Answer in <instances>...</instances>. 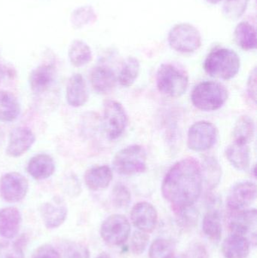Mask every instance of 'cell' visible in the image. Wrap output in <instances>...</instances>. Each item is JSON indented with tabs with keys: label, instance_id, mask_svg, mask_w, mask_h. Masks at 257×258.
Instances as JSON below:
<instances>
[{
	"label": "cell",
	"instance_id": "1",
	"mask_svg": "<svg viewBox=\"0 0 257 258\" xmlns=\"http://www.w3.org/2000/svg\"><path fill=\"white\" fill-rule=\"evenodd\" d=\"M202 167L193 158L177 162L167 171L163 180V197L174 209L190 207L197 202L202 190Z\"/></svg>",
	"mask_w": 257,
	"mask_h": 258
},
{
	"label": "cell",
	"instance_id": "2",
	"mask_svg": "<svg viewBox=\"0 0 257 258\" xmlns=\"http://www.w3.org/2000/svg\"><path fill=\"white\" fill-rule=\"evenodd\" d=\"M241 67L239 56L229 48H219L211 51L205 60L204 68L214 78L229 80L238 74Z\"/></svg>",
	"mask_w": 257,
	"mask_h": 258
},
{
	"label": "cell",
	"instance_id": "3",
	"mask_svg": "<svg viewBox=\"0 0 257 258\" xmlns=\"http://www.w3.org/2000/svg\"><path fill=\"white\" fill-rule=\"evenodd\" d=\"M229 92L221 83L205 81L199 83L192 92L193 105L203 111H214L221 108L227 101Z\"/></svg>",
	"mask_w": 257,
	"mask_h": 258
},
{
	"label": "cell",
	"instance_id": "4",
	"mask_svg": "<svg viewBox=\"0 0 257 258\" xmlns=\"http://www.w3.org/2000/svg\"><path fill=\"white\" fill-rule=\"evenodd\" d=\"M158 91L170 98H180L187 92L189 77L187 73L172 63L161 65L157 71Z\"/></svg>",
	"mask_w": 257,
	"mask_h": 258
},
{
	"label": "cell",
	"instance_id": "5",
	"mask_svg": "<svg viewBox=\"0 0 257 258\" xmlns=\"http://www.w3.org/2000/svg\"><path fill=\"white\" fill-rule=\"evenodd\" d=\"M113 167L118 174L131 176L144 172L146 169V153L140 145L122 149L115 156Z\"/></svg>",
	"mask_w": 257,
	"mask_h": 258
},
{
	"label": "cell",
	"instance_id": "6",
	"mask_svg": "<svg viewBox=\"0 0 257 258\" xmlns=\"http://www.w3.org/2000/svg\"><path fill=\"white\" fill-rule=\"evenodd\" d=\"M168 42L178 52L193 53L202 45V36L194 26L184 23L177 24L170 30Z\"/></svg>",
	"mask_w": 257,
	"mask_h": 258
},
{
	"label": "cell",
	"instance_id": "7",
	"mask_svg": "<svg viewBox=\"0 0 257 258\" xmlns=\"http://www.w3.org/2000/svg\"><path fill=\"white\" fill-rule=\"evenodd\" d=\"M131 233V224L126 217L122 215H113L103 222L101 236L103 240L111 245H123Z\"/></svg>",
	"mask_w": 257,
	"mask_h": 258
},
{
	"label": "cell",
	"instance_id": "8",
	"mask_svg": "<svg viewBox=\"0 0 257 258\" xmlns=\"http://www.w3.org/2000/svg\"><path fill=\"white\" fill-rule=\"evenodd\" d=\"M128 116L123 106L116 101L109 100L104 104V128L110 139L119 138L128 125Z\"/></svg>",
	"mask_w": 257,
	"mask_h": 258
},
{
	"label": "cell",
	"instance_id": "9",
	"mask_svg": "<svg viewBox=\"0 0 257 258\" xmlns=\"http://www.w3.org/2000/svg\"><path fill=\"white\" fill-rule=\"evenodd\" d=\"M217 135V129L211 122L207 121L196 122L188 132L189 148L196 152L209 150L215 144Z\"/></svg>",
	"mask_w": 257,
	"mask_h": 258
},
{
	"label": "cell",
	"instance_id": "10",
	"mask_svg": "<svg viewBox=\"0 0 257 258\" xmlns=\"http://www.w3.org/2000/svg\"><path fill=\"white\" fill-rule=\"evenodd\" d=\"M28 189V180L20 173H7L0 180V195L7 203L22 201L27 196Z\"/></svg>",
	"mask_w": 257,
	"mask_h": 258
},
{
	"label": "cell",
	"instance_id": "11",
	"mask_svg": "<svg viewBox=\"0 0 257 258\" xmlns=\"http://www.w3.org/2000/svg\"><path fill=\"white\" fill-rule=\"evenodd\" d=\"M257 214L253 209L235 211L230 215L229 227L232 233L241 235L251 242H256Z\"/></svg>",
	"mask_w": 257,
	"mask_h": 258
},
{
	"label": "cell",
	"instance_id": "12",
	"mask_svg": "<svg viewBox=\"0 0 257 258\" xmlns=\"http://www.w3.org/2000/svg\"><path fill=\"white\" fill-rule=\"evenodd\" d=\"M256 186L251 181H242L232 186L226 199V205L232 212L243 210L256 200Z\"/></svg>",
	"mask_w": 257,
	"mask_h": 258
},
{
	"label": "cell",
	"instance_id": "13",
	"mask_svg": "<svg viewBox=\"0 0 257 258\" xmlns=\"http://www.w3.org/2000/svg\"><path fill=\"white\" fill-rule=\"evenodd\" d=\"M131 222L136 228L144 233H151L155 230L158 222L156 209L150 203L141 202L131 209Z\"/></svg>",
	"mask_w": 257,
	"mask_h": 258
},
{
	"label": "cell",
	"instance_id": "14",
	"mask_svg": "<svg viewBox=\"0 0 257 258\" xmlns=\"http://www.w3.org/2000/svg\"><path fill=\"white\" fill-rule=\"evenodd\" d=\"M36 141V135L27 127L14 128L9 135L6 153L10 157L17 158L27 153Z\"/></svg>",
	"mask_w": 257,
	"mask_h": 258
},
{
	"label": "cell",
	"instance_id": "15",
	"mask_svg": "<svg viewBox=\"0 0 257 258\" xmlns=\"http://www.w3.org/2000/svg\"><path fill=\"white\" fill-rule=\"evenodd\" d=\"M40 213L45 227L48 229H56L66 221L68 209L63 200L56 197L41 206Z\"/></svg>",
	"mask_w": 257,
	"mask_h": 258
},
{
	"label": "cell",
	"instance_id": "16",
	"mask_svg": "<svg viewBox=\"0 0 257 258\" xmlns=\"http://www.w3.org/2000/svg\"><path fill=\"white\" fill-rule=\"evenodd\" d=\"M89 96V90L84 77L79 74L71 76L66 89L68 104L72 107H82L87 103Z\"/></svg>",
	"mask_w": 257,
	"mask_h": 258
},
{
	"label": "cell",
	"instance_id": "17",
	"mask_svg": "<svg viewBox=\"0 0 257 258\" xmlns=\"http://www.w3.org/2000/svg\"><path fill=\"white\" fill-rule=\"evenodd\" d=\"M22 224L21 212L15 207L0 209V236L12 239L18 234Z\"/></svg>",
	"mask_w": 257,
	"mask_h": 258
},
{
	"label": "cell",
	"instance_id": "18",
	"mask_svg": "<svg viewBox=\"0 0 257 258\" xmlns=\"http://www.w3.org/2000/svg\"><path fill=\"white\" fill-rule=\"evenodd\" d=\"M56 71L52 64H42L35 68L29 77L30 89L35 93H43L55 80Z\"/></svg>",
	"mask_w": 257,
	"mask_h": 258
},
{
	"label": "cell",
	"instance_id": "19",
	"mask_svg": "<svg viewBox=\"0 0 257 258\" xmlns=\"http://www.w3.org/2000/svg\"><path fill=\"white\" fill-rule=\"evenodd\" d=\"M226 156L231 165L238 171H246L250 167V150L247 143L233 141L226 148Z\"/></svg>",
	"mask_w": 257,
	"mask_h": 258
},
{
	"label": "cell",
	"instance_id": "20",
	"mask_svg": "<svg viewBox=\"0 0 257 258\" xmlns=\"http://www.w3.org/2000/svg\"><path fill=\"white\" fill-rule=\"evenodd\" d=\"M27 171L35 180H45L54 174L55 163L51 156L41 153L30 159L27 165Z\"/></svg>",
	"mask_w": 257,
	"mask_h": 258
},
{
	"label": "cell",
	"instance_id": "21",
	"mask_svg": "<svg viewBox=\"0 0 257 258\" xmlns=\"http://www.w3.org/2000/svg\"><path fill=\"white\" fill-rule=\"evenodd\" d=\"M91 83L95 92L107 94L116 86V77L113 70L108 67H96L91 74Z\"/></svg>",
	"mask_w": 257,
	"mask_h": 258
},
{
	"label": "cell",
	"instance_id": "22",
	"mask_svg": "<svg viewBox=\"0 0 257 258\" xmlns=\"http://www.w3.org/2000/svg\"><path fill=\"white\" fill-rule=\"evenodd\" d=\"M113 180V171L107 165L95 166L87 170L84 175V183L91 190L98 191L108 187Z\"/></svg>",
	"mask_w": 257,
	"mask_h": 258
},
{
	"label": "cell",
	"instance_id": "23",
	"mask_svg": "<svg viewBox=\"0 0 257 258\" xmlns=\"http://www.w3.org/2000/svg\"><path fill=\"white\" fill-rule=\"evenodd\" d=\"M250 248V242L247 238L232 233L223 242L222 251L225 258H247Z\"/></svg>",
	"mask_w": 257,
	"mask_h": 258
},
{
	"label": "cell",
	"instance_id": "24",
	"mask_svg": "<svg viewBox=\"0 0 257 258\" xmlns=\"http://www.w3.org/2000/svg\"><path fill=\"white\" fill-rule=\"evenodd\" d=\"M21 113V105L15 95L8 91H0V121H15Z\"/></svg>",
	"mask_w": 257,
	"mask_h": 258
},
{
	"label": "cell",
	"instance_id": "25",
	"mask_svg": "<svg viewBox=\"0 0 257 258\" xmlns=\"http://www.w3.org/2000/svg\"><path fill=\"white\" fill-rule=\"evenodd\" d=\"M234 36L235 42L242 49L246 51L256 49V28L250 23L243 21L238 24L235 27Z\"/></svg>",
	"mask_w": 257,
	"mask_h": 258
},
{
	"label": "cell",
	"instance_id": "26",
	"mask_svg": "<svg viewBox=\"0 0 257 258\" xmlns=\"http://www.w3.org/2000/svg\"><path fill=\"white\" fill-rule=\"evenodd\" d=\"M204 233L208 239L214 242H219L222 237L221 216L217 209L208 211L205 215L202 224Z\"/></svg>",
	"mask_w": 257,
	"mask_h": 258
},
{
	"label": "cell",
	"instance_id": "27",
	"mask_svg": "<svg viewBox=\"0 0 257 258\" xmlns=\"http://www.w3.org/2000/svg\"><path fill=\"white\" fill-rule=\"evenodd\" d=\"M69 61L75 68H81L90 63L92 60V51L89 45L81 40H75L69 47Z\"/></svg>",
	"mask_w": 257,
	"mask_h": 258
},
{
	"label": "cell",
	"instance_id": "28",
	"mask_svg": "<svg viewBox=\"0 0 257 258\" xmlns=\"http://www.w3.org/2000/svg\"><path fill=\"white\" fill-rule=\"evenodd\" d=\"M202 167V177L205 179L207 186L214 189L220 183L222 176V168L217 159L214 157L205 159Z\"/></svg>",
	"mask_w": 257,
	"mask_h": 258
},
{
	"label": "cell",
	"instance_id": "29",
	"mask_svg": "<svg viewBox=\"0 0 257 258\" xmlns=\"http://www.w3.org/2000/svg\"><path fill=\"white\" fill-rule=\"evenodd\" d=\"M140 62L135 57H129L122 63V69L119 75V82L124 87H130L140 74Z\"/></svg>",
	"mask_w": 257,
	"mask_h": 258
},
{
	"label": "cell",
	"instance_id": "30",
	"mask_svg": "<svg viewBox=\"0 0 257 258\" xmlns=\"http://www.w3.org/2000/svg\"><path fill=\"white\" fill-rule=\"evenodd\" d=\"M255 124L253 119L247 115L241 116L233 128L234 141L249 143L254 136Z\"/></svg>",
	"mask_w": 257,
	"mask_h": 258
},
{
	"label": "cell",
	"instance_id": "31",
	"mask_svg": "<svg viewBox=\"0 0 257 258\" xmlns=\"http://www.w3.org/2000/svg\"><path fill=\"white\" fill-rule=\"evenodd\" d=\"M96 13L91 6H82L75 9L71 15V24L74 28L81 29L94 24L97 21Z\"/></svg>",
	"mask_w": 257,
	"mask_h": 258
},
{
	"label": "cell",
	"instance_id": "32",
	"mask_svg": "<svg viewBox=\"0 0 257 258\" xmlns=\"http://www.w3.org/2000/svg\"><path fill=\"white\" fill-rule=\"evenodd\" d=\"M149 258H177L175 245L168 239H156L149 248Z\"/></svg>",
	"mask_w": 257,
	"mask_h": 258
},
{
	"label": "cell",
	"instance_id": "33",
	"mask_svg": "<svg viewBox=\"0 0 257 258\" xmlns=\"http://www.w3.org/2000/svg\"><path fill=\"white\" fill-rule=\"evenodd\" d=\"M249 0H225L223 13L227 19L236 21L245 13Z\"/></svg>",
	"mask_w": 257,
	"mask_h": 258
},
{
	"label": "cell",
	"instance_id": "34",
	"mask_svg": "<svg viewBox=\"0 0 257 258\" xmlns=\"http://www.w3.org/2000/svg\"><path fill=\"white\" fill-rule=\"evenodd\" d=\"M178 223L184 230H191L198 221L197 212L193 206L184 209H175Z\"/></svg>",
	"mask_w": 257,
	"mask_h": 258
},
{
	"label": "cell",
	"instance_id": "35",
	"mask_svg": "<svg viewBox=\"0 0 257 258\" xmlns=\"http://www.w3.org/2000/svg\"><path fill=\"white\" fill-rule=\"evenodd\" d=\"M112 198L115 206L119 209H124L129 206L131 200L129 189L122 183H118L114 186L112 194Z\"/></svg>",
	"mask_w": 257,
	"mask_h": 258
},
{
	"label": "cell",
	"instance_id": "36",
	"mask_svg": "<svg viewBox=\"0 0 257 258\" xmlns=\"http://www.w3.org/2000/svg\"><path fill=\"white\" fill-rule=\"evenodd\" d=\"M149 241V236L147 233L140 230L134 232L131 239V251L134 254H141L147 248Z\"/></svg>",
	"mask_w": 257,
	"mask_h": 258
},
{
	"label": "cell",
	"instance_id": "37",
	"mask_svg": "<svg viewBox=\"0 0 257 258\" xmlns=\"http://www.w3.org/2000/svg\"><path fill=\"white\" fill-rule=\"evenodd\" d=\"M0 258H24L21 244L8 242L0 245Z\"/></svg>",
	"mask_w": 257,
	"mask_h": 258
},
{
	"label": "cell",
	"instance_id": "38",
	"mask_svg": "<svg viewBox=\"0 0 257 258\" xmlns=\"http://www.w3.org/2000/svg\"><path fill=\"white\" fill-rule=\"evenodd\" d=\"M66 258H90V252L82 244L73 242L68 246Z\"/></svg>",
	"mask_w": 257,
	"mask_h": 258
},
{
	"label": "cell",
	"instance_id": "39",
	"mask_svg": "<svg viewBox=\"0 0 257 258\" xmlns=\"http://www.w3.org/2000/svg\"><path fill=\"white\" fill-rule=\"evenodd\" d=\"M31 258H60V255L52 245L45 244L34 251Z\"/></svg>",
	"mask_w": 257,
	"mask_h": 258
},
{
	"label": "cell",
	"instance_id": "40",
	"mask_svg": "<svg viewBox=\"0 0 257 258\" xmlns=\"http://www.w3.org/2000/svg\"><path fill=\"white\" fill-rule=\"evenodd\" d=\"M187 258H209L208 250L203 244L196 242L192 245L189 249L188 253L186 254Z\"/></svg>",
	"mask_w": 257,
	"mask_h": 258
},
{
	"label": "cell",
	"instance_id": "41",
	"mask_svg": "<svg viewBox=\"0 0 257 258\" xmlns=\"http://www.w3.org/2000/svg\"><path fill=\"white\" fill-rule=\"evenodd\" d=\"M256 68H255L250 73L247 83V94L253 102H256Z\"/></svg>",
	"mask_w": 257,
	"mask_h": 258
},
{
	"label": "cell",
	"instance_id": "42",
	"mask_svg": "<svg viewBox=\"0 0 257 258\" xmlns=\"http://www.w3.org/2000/svg\"><path fill=\"white\" fill-rule=\"evenodd\" d=\"M16 75L15 70L6 65L0 64V80L3 78H14Z\"/></svg>",
	"mask_w": 257,
	"mask_h": 258
},
{
	"label": "cell",
	"instance_id": "43",
	"mask_svg": "<svg viewBox=\"0 0 257 258\" xmlns=\"http://www.w3.org/2000/svg\"><path fill=\"white\" fill-rule=\"evenodd\" d=\"M97 258H110V256L107 253L103 252L100 254Z\"/></svg>",
	"mask_w": 257,
	"mask_h": 258
},
{
	"label": "cell",
	"instance_id": "44",
	"mask_svg": "<svg viewBox=\"0 0 257 258\" xmlns=\"http://www.w3.org/2000/svg\"><path fill=\"white\" fill-rule=\"evenodd\" d=\"M208 3H211V4H217V3H220L222 0H205Z\"/></svg>",
	"mask_w": 257,
	"mask_h": 258
},
{
	"label": "cell",
	"instance_id": "45",
	"mask_svg": "<svg viewBox=\"0 0 257 258\" xmlns=\"http://www.w3.org/2000/svg\"><path fill=\"white\" fill-rule=\"evenodd\" d=\"M177 258H187V257H186V255L185 256L181 255V256H180V257H177Z\"/></svg>",
	"mask_w": 257,
	"mask_h": 258
}]
</instances>
